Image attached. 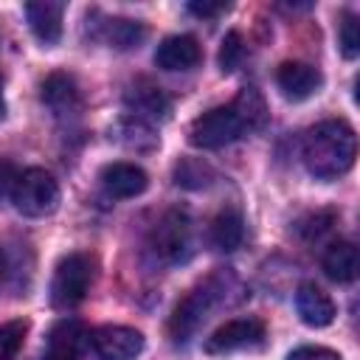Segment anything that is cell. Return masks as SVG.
<instances>
[{
  "mask_svg": "<svg viewBox=\"0 0 360 360\" xmlns=\"http://www.w3.org/2000/svg\"><path fill=\"white\" fill-rule=\"evenodd\" d=\"M25 329H28L25 321H8V323H0V360H14V354H17L20 346H22Z\"/></svg>",
  "mask_w": 360,
  "mask_h": 360,
  "instance_id": "22",
  "label": "cell"
},
{
  "mask_svg": "<svg viewBox=\"0 0 360 360\" xmlns=\"http://www.w3.org/2000/svg\"><path fill=\"white\" fill-rule=\"evenodd\" d=\"M90 343L101 360H135L143 352V335L132 326H118V323L96 329Z\"/></svg>",
  "mask_w": 360,
  "mask_h": 360,
  "instance_id": "8",
  "label": "cell"
},
{
  "mask_svg": "<svg viewBox=\"0 0 360 360\" xmlns=\"http://www.w3.org/2000/svg\"><path fill=\"white\" fill-rule=\"evenodd\" d=\"M3 110H6V107H3V93H0V118H3Z\"/></svg>",
  "mask_w": 360,
  "mask_h": 360,
  "instance_id": "28",
  "label": "cell"
},
{
  "mask_svg": "<svg viewBox=\"0 0 360 360\" xmlns=\"http://www.w3.org/2000/svg\"><path fill=\"white\" fill-rule=\"evenodd\" d=\"M242 124L233 112V107H214L202 115H197L188 127V141L197 149H219L225 143H233L242 135Z\"/></svg>",
  "mask_w": 360,
  "mask_h": 360,
  "instance_id": "4",
  "label": "cell"
},
{
  "mask_svg": "<svg viewBox=\"0 0 360 360\" xmlns=\"http://www.w3.org/2000/svg\"><path fill=\"white\" fill-rule=\"evenodd\" d=\"M231 107H233L242 129H248V132L250 129H262L264 121H267V107H264V98H262V93L256 87H242L239 96L231 101Z\"/></svg>",
  "mask_w": 360,
  "mask_h": 360,
  "instance_id": "19",
  "label": "cell"
},
{
  "mask_svg": "<svg viewBox=\"0 0 360 360\" xmlns=\"http://www.w3.org/2000/svg\"><path fill=\"white\" fill-rule=\"evenodd\" d=\"M39 98L56 112V115H65V112H73L79 110V87H76V79L70 73H51L42 87H39Z\"/></svg>",
  "mask_w": 360,
  "mask_h": 360,
  "instance_id": "15",
  "label": "cell"
},
{
  "mask_svg": "<svg viewBox=\"0 0 360 360\" xmlns=\"http://www.w3.org/2000/svg\"><path fill=\"white\" fill-rule=\"evenodd\" d=\"M17 180H20V169L11 160H0V200H11Z\"/></svg>",
  "mask_w": 360,
  "mask_h": 360,
  "instance_id": "25",
  "label": "cell"
},
{
  "mask_svg": "<svg viewBox=\"0 0 360 360\" xmlns=\"http://www.w3.org/2000/svg\"><path fill=\"white\" fill-rule=\"evenodd\" d=\"M242 56H245L242 34H239V31H228L225 39H222V45H219V56H217L219 70H222V73H233V70L239 68Z\"/></svg>",
  "mask_w": 360,
  "mask_h": 360,
  "instance_id": "21",
  "label": "cell"
},
{
  "mask_svg": "<svg viewBox=\"0 0 360 360\" xmlns=\"http://www.w3.org/2000/svg\"><path fill=\"white\" fill-rule=\"evenodd\" d=\"M217 295H219V287H214V281H205L200 287H194L172 312V321H169V332L183 340L188 338L200 323L202 318L211 312V307L217 304Z\"/></svg>",
  "mask_w": 360,
  "mask_h": 360,
  "instance_id": "6",
  "label": "cell"
},
{
  "mask_svg": "<svg viewBox=\"0 0 360 360\" xmlns=\"http://www.w3.org/2000/svg\"><path fill=\"white\" fill-rule=\"evenodd\" d=\"M357 155L354 129L346 121H321L304 138V163L321 180L346 174Z\"/></svg>",
  "mask_w": 360,
  "mask_h": 360,
  "instance_id": "1",
  "label": "cell"
},
{
  "mask_svg": "<svg viewBox=\"0 0 360 360\" xmlns=\"http://www.w3.org/2000/svg\"><path fill=\"white\" fill-rule=\"evenodd\" d=\"M3 273H6V262H3V256H0V281H3Z\"/></svg>",
  "mask_w": 360,
  "mask_h": 360,
  "instance_id": "27",
  "label": "cell"
},
{
  "mask_svg": "<svg viewBox=\"0 0 360 360\" xmlns=\"http://www.w3.org/2000/svg\"><path fill=\"white\" fill-rule=\"evenodd\" d=\"M242 236H245V222H242V214L233 211V208H225L214 217L211 222V242L219 248V250H236L242 245Z\"/></svg>",
  "mask_w": 360,
  "mask_h": 360,
  "instance_id": "18",
  "label": "cell"
},
{
  "mask_svg": "<svg viewBox=\"0 0 360 360\" xmlns=\"http://www.w3.org/2000/svg\"><path fill=\"white\" fill-rule=\"evenodd\" d=\"M200 45L188 34L166 37L155 51V65L163 70H191L200 62Z\"/></svg>",
  "mask_w": 360,
  "mask_h": 360,
  "instance_id": "12",
  "label": "cell"
},
{
  "mask_svg": "<svg viewBox=\"0 0 360 360\" xmlns=\"http://www.w3.org/2000/svg\"><path fill=\"white\" fill-rule=\"evenodd\" d=\"M11 202L25 217H48L59 205V186L45 169H25L11 191Z\"/></svg>",
  "mask_w": 360,
  "mask_h": 360,
  "instance_id": "2",
  "label": "cell"
},
{
  "mask_svg": "<svg viewBox=\"0 0 360 360\" xmlns=\"http://www.w3.org/2000/svg\"><path fill=\"white\" fill-rule=\"evenodd\" d=\"M152 250L163 262H180L191 250V222L183 211H166L152 231Z\"/></svg>",
  "mask_w": 360,
  "mask_h": 360,
  "instance_id": "5",
  "label": "cell"
},
{
  "mask_svg": "<svg viewBox=\"0 0 360 360\" xmlns=\"http://www.w3.org/2000/svg\"><path fill=\"white\" fill-rule=\"evenodd\" d=\"M98 180H101V188L115 197V200H127V197H138L146 191L149 186V177L141 166L135 163H127V160H115V163H107L101 172H98Z\"/></svg>",
  "mask_w": 360,
  "mask_h": 360,
  "instance_id": "9",
  "label": "cell"
},
{
  "mask_svg": "<svg viewBox=\"0 0 360 360\" xmlns=\"http://www.w3.org/2000/svg\"><path fill=\"white\" fill-rule=\"evenodd\" d=\"M287 360H343V357L326 346H301V349L290 352Z\"/></svg>",
  "mask_w": 360,
  "mask_h": 360,
  "instance_id": "24",
  "label": "cell"
},
{
  "mask_svg": "<svg viewBox=\"0 0 360 360\" xmlns=\"http://www.w3.org/2000/svg\"><path fill=\"white\" fill-rule=\"evenodd\" d=\"M262 338H264V323L259 318H233L211 332V338L205 340V352L225 354L233 349L256 346V343H262Z\"/></svg>",
  "mask_w": 360,
  "mask_h": 360,
  "instance_id": "7",
  "label": "cell"
},
{
  "mask_svg": "<svg viewBox=\"0 0 360 360\" xmlns=\"http://www.w3.org/2000/svg\"><path fill=\"white\" fill-rule=\"evenodd\" d=\"M338 45L346 59H354L360 53V25L354 14H343L340 28H338Z\"/></svg>",
  "mask_w": 360,
  "mask_h": 360,
  "instance_id": "23",
  "label": "cell"
},
{
  "mask_svg": "<svg viewBox=\"0 0 360 360\" xmlns=\"http://www.w3.org/2000/svg\"><path fill=\"white\" fill-rule=\"evenodd\" d=\"M295 309H298V318L307 323V326H329L335 321V301L315 284H301L298 292H295Z\"/></svg>",
  "mask_w": 360,
  "mask_h": 360,
  "instance_id": "14",
  "label": "cell"
},
{
  "mask_svg": "<svg viewBox=\"0 0 360 360\" xmlns=\"http://www.w3.org/2000/svg\"><path fill=\"white\" fill-rule=\"evenodd\" d=\"M143 37H146V28H143L138 20L115 17V20H107V22H104V39H107L112 48L129 51V48L141 45Z\"/></svg>",
  "mask_w": 360,
  "mask_h": 360,
  "instance_id": "20",
  "label": "cell"
},
{
  "mask_svg": "<svg viewBox=\"0 0 360 360\" xmlns=\"http://www.w3.org/2000/svg\"><path fill=\"white\" fill-rule=\"evenodd\" d=\"M321 264H323V273H326L332 281H338V284L354 281L357 264H360V262H357V248H354L352 242H335V245L326 248Z\"/></svg>",
  "mask_w": 360,
  "mask_h": 360,
  "instance_id": "16",
  "label": "cell"
},
{
  "mask_svg": "<svg viewBox=\"0 0 360 360\" xmlns=\"http://www.w3.org/2000/svg\"><path fill=\"white\" fill-rule=\"evenodd\" d=\"M62 14H65V3L56 0H34L25 6V17L31 31L37 34L39 42L45 45H56L62 37Z\"/></svg>",
  "mask_w": 360,
  "mask_h": 360,
  "instance_id": "13",
  "label": "cell"
},
{
  "mask_svg": "<svg viewBox=\"0 0 360 360\" xmlns=\"http://www.w3.org/2000/svg\"><path fill=\"white\" fill-rule=\"evenodd\" d=\"M93 281V262L84 253H68L59 259V264L53 267V278H51V301L53 307H76L84 295L87 287Z\"/></svg>",
  "mask_w": 360,
  "mask_h": 360,
  "instance_id": "3",
  "label": "cell"
},
{
  "mask_svg": "<svg viewBox=\"0 0 360 360\" xmlns=\"http://www.w3.org/2000/svg\"><path fill=\"white\" fill-rule=\"evenodd\" d=\"M127 104L135 110V115H146V118H163L169 112V98L163 96L160 87H155L146 79H138L127 90Z\"/></svg>",
  "mask_w": 360,
  "mask_h": 360,
  "instance_id": "17",
  "label": "cell"
},
{
  "mask_svg": "<svg viewBox=\"0 0 360 360\" xmlns=\"http://www.w3.org/2000/svg\"><path fill=\"white\" fill-rule=\"evenodd\" d=\"M84 340V329L73 318H62L51 326L42 349V360H76Z\"/></svg>",
  "mask_w": 360,
  "mask_h": 360,
  "instance_id": "11",
  "label": "cell"
},
{
  "mask_svg": "<svg viewBox=\"0 0 360 360\" xmlns=\"http://www.w3.org/2000/svg\"><path fill=\"white\" fill-rule=\"evenodd\" d=\"M321 73L307 62H284L276 70V84L287 101H304L321 87Z\"/></svg>",
  "mask_w": 360,
  "mask_h": 360,
  "instance_id": "10",
  "label": "cell"
},
{
  "mask_svg": "<svg viewBox=\"0 0 360 360\" xmlns=\"http://www.w3.org/2000/svg\"><path fill=\"white\" fill-rule=\"evenodd\" d=\"M228 8V3H188V11L194 14V17H202V20H208V17H217V14H222Z\"/></svg>",
  "mask_w": 360,
  "mask_h": 360,
  "instance_id": "26",
  "label": "cell"
}]
</instances>
